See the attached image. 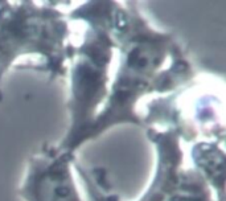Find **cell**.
Masks as SVG:
<instances>
[{
    "mask_svg": "<svg viewBox=\"0 0 226 201\" xmlns=\"http://www.w3.org/2000/svg\"><path fill=\"white\" fill-rule=\"evenodd\" d=\"M68 37V20L54 7L0 2V82L19 57L28 54L45 60L44 70L50 81L64 77L73 48Z\"/></svg>",
    "mask_w": 226,
    "mask_h": 201,
    "instance_id": "3957f363",
    "label": "cell"
},
{
    "mask_svg": "<svg viewBox=\"0 0 226 201\" xmlns=\"http://www.w3.org/2000/svg\"><path fill=\"white\" fill-rule=\"evenodd\" d=\"M116 4L110 2H90L74 9L72 19L87 24L85 39L77 48H72L70 69V128L58 148L74 153L85 142L103 109L108 95V68L114 39V16Z\"/></svg>",
    "mask_w": 226,
    "mask_h": 201,
    "instance_id": "7a4b0ae2",
    "label": "cell"
},
{
    "mask_svg": "<svg viewBox=\"0 0 226 201\" xmlns=\"http://www.w3.org/2000/svg\"><path fill=\"white\" fill-rule=\"evenodd\" d=\"M112 32L121 52L119 68L90 140L121 123L144 126L135 110L139 99L152 91L173 90L193 74L173 36L151 28L135 3L116 5Z\"/></svg>",
    "mask_w": 226,
    "mask_h": 201,
    "instance_id": "6da1fadb",
    "label": "cell"
},
{
    "mask_svg": "<svg viewBox=\"0 0 226 201\" xmlns=\"http://www.w3.org/2000/svg\"><path fill=\"white\" fill-rule=\"evenodd\" d=\"M192 156H193V160L198 168V172L215 189L218 201H224V151L214 142H198L193 147Z\"/></svg>",
    "mask_w": 226,
    "mask_h": 201,
    "instance_id": "8992f818",
    "label": "cell"
},
{
    "mask_svg": "<svg viewBox=\"0 0 226 201\" xmlns=\"http://www.w3.org/2000/svg\"><path fill=\"white\" fill-rule=\"evenodd\" d=\"M164 110L167 127L148 128V136L157 150V169L149 189L140 201H214L209 183L198 171H182L181 139L184 123L175 106Z\"/></svg>",
    "mask_w": 226,
    "mask_h": 201,
    "instance_id": "277c9868",
    "label": "cell"
},
{
    "mask_svg": "<svg viewBox=\"0 0 226 201\" xmlns=\"http://www.w3.org/2000/svg\"><path fill=\"white\" fill-rule=\"evenodd\" d=\"M73 163L74 153L42 146L29 160L19 195L24 201H82L73 179Z\"/></svg>",
    "mask_w": 226,
    "mask_h": 201,
    "instance_id": "5b68a950",
    "label": "cell"
}]
</instances>
